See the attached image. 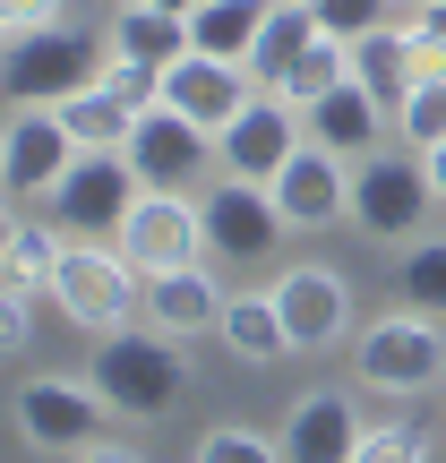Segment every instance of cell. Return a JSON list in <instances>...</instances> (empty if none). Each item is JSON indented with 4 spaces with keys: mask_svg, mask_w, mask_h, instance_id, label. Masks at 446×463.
Returning <instances> with one entry per match:
<instances>
[{
    "mask_svg": "<svg viewBox=\"0 0 446 463\" xmlns=\"http://www.w3.org/2000/svg\"><path fill=\"white\" fill-rule=\"evenodd\" d=\"M43 292H52V309H61L69 326H86V335H120V326L147 317V275H138L112 241H69Z\"/></svg>",
    "mask_w": 446,
    "mask_h": 463,
    "instance_id": "cell-4",
    "label": "cell"
},
{
    "mask_svg": "<svg viewBox=\"0 0 446 463\" xmlns=\"http://www.w3.org/2000/svg\"><path fill=\"white\" fill-rule=\"evenodd\" d=\"M430 206H438V181L413 146L403 155L378 146L369 164H352V232H369V241H421Z\"/></svg>",
    "mask_w": 446,
    "mask_h": 463,
    "instance_id": "cell-6",
    "label": "cell"
},
{
    "mask_svg": "<svg viewBox=\"0 0 446 463\" xmlns=\"http://www.w3.org/2000/svg\"><path fill=\"white\" fill-rule=\"evenodd\" d=\"M266 17H275V0H198V9H189V43L215 52V61H249Z\"/></svg>",
    "mask_w": 446,
    "mask_h": 463,
    "instance_id": "cell-23",
    "label": "cell"
},
{
    "mask_svg": "<svg viewBox=\"0 0 446 463\" xmlns=\"http://www.w3.org/2000/svg\"><path fill=\"white\" fill-rule=\"evenodd\" d=\"M78 137H69V120H61V103L52 112H9V137H0V189H9L17 206L26 198H52V189L78 172Z\"/></svg>",
    "mask_w": 446,
    "mask_h": 463,
    "instance_id": "cell-11",
    "label": "cell"
},
{
    "mask_svg": "<svg viewBox=\"0 0 446 463\" xmlns=\"http://www.w3.org/2000/svg\"><path fill=\"white\" fill-rule=\"evenodd\" d=\"M395 137L413 155H430L438 137H446V69H430V78L413 86V95H403V112H395Z\"/></svg>",
    "mask_w": 446,
    "mask_h": 463,
    "instance_id": "cell-28",
    "label": "cell"
},
{
    "mask_svg": "<svg viewBox=\"0 0 446 463\" xmlns=\"http://www.w3.org/2000/svg\"><path fill=\"white\" fill-rule=\"evenodd\" d=\"M386 9H395V0H309L318 34H335V43H361V34H378Z\"/></svg>",
    "mask_w": 446,
    "mask_h": 463,
    "instance_id": "cell-30",
    "label": "cell"
},
{
    "mask_svg": "<svg viewBox=\"0 0 446 463\" xmlns=\"http://www.w3.org/2000/svg\"><path fill=\"white\" fill-rule=\"evenodd\" d=\"M266 189H275V206H283V223H292V232L352 223V164H344V155H327L318 137H309V146H300Z\"/></svg>",
    "mask_w": 446,
    "mask_h": 463,
    "instance_id": "cell-16",
    "label": "cell"
},
{
    "mask_svg": "<svg viewBox=\"0 0 446 463\" xmlns=\"http://www.w3.org/2000/svg\"><path fill=\"white\" fill-rule=\"evenodd\" d=\"M9 420H17V438L43 447V455H86V447L112 438L120 412L103 403L95 378H52V369H34V378L9 386Z\"/></svg>",
    "mask_w": 446,
    "mask_h": 463,
    "instance_id": "cell-5",
    "label": "cell"
},
{
    "mask_svg": "<svg viewBox=\"0 0 446 463\" xmlns=\"http://www.w3.org/2000/svg\"><path fill=\"white\" fill-rule=\"evenodd\" d=\"M215 335H223L232 361H249V369H266V361H283V352H292V326H283L275 292H232V309H223Z\"/></svg>",
    "mask_w": 446,
    "mask_h": 463,
    "instance_id": "cell-21",
    "label": "cell"
},
{
    "mask_svg": "<svg viewBox=\"0 0 446 463\" xmlns=\"http://www.w3.org/2000/svg\"><path fill=\"white\" fill-rule=\"evenodd\" d=\"M275 438H283V463H352L361 438H369L361 395H352V386H318V395H300L292 412H283Z\"/></svg>",
    "mask_w": 446,
    "mask_h": 463,
    "instance_id": "cell-15",
    "label": "cell"
},
{
    "mask_svg": "<svg viewBox=\"0 0 446 463\" xmlns=\"http://www.w3.org/2000/svg\"><path fill=\"white\" fill-rule=\"evenodd\" d=\"M61 120H69V137H78L86 155H120L138 137V103L120 95V86H86V95H69Z\"/></svg>",
    "mask_w": 446,
    "mask_h": 463,
    "instance_id": "cell-22",
    "label": "cell"
},
{
    "mask_svg": "<svg viewBox=\"0 0 446 463\" xmlns=\"http://www.w3.org/2000/svg\"><path fill=\"white\" fill-rule=\"evenodd\" d=\"M198 215H206V258H232V266H258V258H275L283 249V206H275V189H258V181H215L198 198Z\"/></svg>",
    "mask_w": 446,
    "mask_h": 463,
    "instance_id": "cell-10",
    "label": "cell"
},
{
    "mask_svg": "<svg viewBox=\"0 0 446 463\" xmlns=\"http://www.w3.org/2000/svg\"><path fill=\"white\" fill-rule=\"evenodd\" d=\"M112 9H120V0H112Z\"/></svg>",
    "mask_w": 446,
    "mask_h": 463,
    "instance_id": "cell-38",
    "label": "cell"
},
{
    "mask_svg": "<svg viewBox=\"0 0 446 463\" xmlns=\"http://www.w3.org/2000/svg\"><path fill=\"white\" fill-rule=\"evenodd\" d=\"M120 155H129V172L147 189H189V181H206V164H215V137H206L189 112H172V103H147V112H138V137Z\"/></svg>",
    "mask_w": 446,
    "mask_h": 463,
    "instance_id": "cell-13",
    "label": "cell"
},
{
    "mask_svg": "<svg viewBox=\"0 0 446 463\" xmlns=\"http://www.w3.org/2000/svg\"><path fill=\"white\" fill-rule=\"evenodd\" d=\"M395 300L421 309V317H446V232L438 241H413L395 258Z\"/></svg>",
    "mask_w": 446,
    "mask_h": 463,
    "instance_id": "cell-26",
    "label": "cell"
},
{
    "mask_svg": "<svg viewBox=\"0 0 446 463\" xmlns=\"http://www.w3.org/2000/svg\"><path fill=\"white\" fill-rule=\"evenodd\" d=\"M112 249L138 275H181V266H206V215H198L189 189H138V206H129Z\"/></svg>",
    "mask_w": 446,
    "mask_h": 463,
    "instance_id": "cell-8",
    "label": "cell"
},
{
    "mask_svg": "<svg viewBox=\"0 0 446 463\" xmlns=\"http://www.w3.org/2000/svg\"><path fill=\"white\" fill-rule=\"evenodd\" d=\"M138 189L147 181L129 172V155H78V172L43 198V223L61 232V241H120Z\"/></svg>",
    "mask_w": 446,
    "mask_h": 463,
    "instance_id": "cell-7",
    "label": "cell"
},
{
    "mask_svg": "<svg viewBox=\"0 0 446 463\" xmlns=\"http://www.w3.org/2000/svg\"><path fill=\"white\" fill-rule=\"evenodd\" d=\"M112 69V34H78V26H43V34H9V61H0V86H9V112H52V103L103 86Z\"/></svg>",
    "mask_w": 446,
    "mask_h": 463,
    "instance_id": "cell-3",
    "label": "cell"
},
{
    "mask_svg": "<svg viewBox=\"0 0 446 463\" xmlns=\"http://www.w3.org/2000/svg\"><path fill=\"white\" fill-rule=\"evenodd\" d=\"M103 34H112V52H120V61H147V69H172V61L189 52V17L155 9V0H120Z\"/></svg>",
    "mask_w": 446,
    "mask_h": 463,
    "instance_id": "cell-20",
    "label": "cell"
},
{
    "mask_svg": "<svg viewBox=\"0 0 446 463\" xmlns=\"http://www.w3.org/2000/svg\"><path fill=\"white\" fill-rule=\"evenodd\" d=\"M352 463H430V430H421V420H378Z\"/></svg>",
    "mask_w": 446,
    "mask_h": 463,
    "instance_id": "cell-31",
    "label": "cell"
},
{
    "mask_svg": "<svg viewBox=\"0 0 446 463\" xmlns=\"http://www.w3.org/2000/svg\"><path fill=\"white\" fill-rule=\"evenodd\" d=\"M0 26L9 34H43V26H61V0H0Z\"/></svg>",
    "mask_w": 446,
    "mask_h": 463,
    "instance_id": "cell-34",
    "label": "cell"
},
{
    "mask_svg": "<svg viewBox=\"0 0 446 463\" xmlns=\"http://www.w3.org/2000/svg\"><path fill=\"white\" fill-rule=\"evenodd\" d=\"M275 309L292 326V352H335L352 344V283L335 266H283L275 275Z\"/></svg>",
    "mask_w": 446,
    "mask_h": 463,
    "instance_id": "cell-14",
    "label": "cell"
},
{
    "mask_svg": "<svg viewBox=\"0 0 446 463\" xmlns=\"http://www.w3.org/2000/svg\"><path fill=\"white\" fill-rule=\"evenodd\" d=\"M352 78L369 86V95L386 103V112H403V95L421 86V52H413V26H378L352 43Z\"/></svg>",
    "mask_w": 446,
    "mask_h": 463,
    "instance_id": "cell-19",
    "label": "cell"
},
{
    "mask_svg": "<svg viewBox=\"0 0 446 463\" xmlns=\"http://www.w3.org/2000/svg\"><path fill=\"white\" fill-rule=\"evenodd\" d=\"M61 232L52 223H34V215H9L0 223V275L9 283H52V266H61Z\"/></svg>",
    "mask_w": 446,
    "mask_h": 463,
    "instance_id": "cell-25",
    "label": "cell"
},
{
    "mask_svg": "<svg viewBox=\"0 0 446 463\" xmlns=\"http://www.w3.org/2000/svg\"><path fill=\"white\" fill-rule=\"evenodd\" d=\"M403 9H438V0H403Z\"/></svg>",
    "mask_w": 446,
    "mask_h": 463,
    "instance_id": "cell-37",
    "label": "cell"
},
{
    "mask_svg": "<svg viewBox=\"0 0 446 463\" xmlns=\"http://www.w3.org/2000/svg\"><path fill=\"white\" fill-rule=\"evenodd\" d=\"M86 378L103 386V403H112L120 420H172L189 395V344L164 326H120V335H95V361H86Z\"/></svg>",
    "mask_w": 446,
    "mask_h": 463,
    "instance_id": "cell-1",
    "label": "cell"
},
{
    "mask_svg": "<svg viewBox=\"0 0 446 463\" xmlns=\"http://www.w3.org/2000/svg\"><path fill=\"white\" fill-rule=\"evenodd\" d=\"M413 52H421V78H430V69H446V0L413 17Z\"/></svg>",
    "mask_w": 446,
    "mask_h": 463,
    "instance_id": "cell-33",
    "label": "cell"
},
{
    "mask_svg": "<svg viewBox=\"0 0 446 463\" xmlns=\"http://www.w3.org/2000/svg\"><path fill=\"white\" fill-rule=\"evenodd\" d=\"M344 78H352V43H335V34H318V43L300 52L292 69H283V86H275V95L309 112V103H318V95H335V86H344Z\"/></svg>",
    "mask_w": 446,
    "mask_h": 463,
    "instance_id": "cell-27",
    "label": "cell"
},
{
    "mask_svg": "<svg viewBox=\"0 0 446 463\" xmlns=\"http://www.w3.org/2000/svg\"><path fill=\"white\" fill-rule=\"evenodd\" d=\"M352 386H369V395H386V403H413V395H430V386H446V326L395 300L386 317H369V326L352 335Z\"/></svg>",
    "mask_w": 446,
    "mask_h": 463,
    "instance_id": "cell-2",
    "label": "cell"
},
{
    "mask_svg": "<svg viewBox=\"0 0 446 463\" xmlns=\"http://www.w3.org/2000/svg\"><path fill=\"white\" fill-rule=\"evenodd\" d=\"M300 120H309V137H318L327 155H344V164H369V155L386 146V120H395V112H386V103L369 95L361 78H344L335 95H318Z\"/></svg>",
    "mask_w": 446,
    "mask_h": 463,
    "instance_id": "cell-17",
    "label": "cell"
},
{
    "mask_svg": "<svg viewBox=\"0 0 446 463\" xmlns=\"http://www.w3.org/2000/svg\"><path fill=\"white\" fill-rule=\"evenodd\" d=\"M223 309H232V292L206 266H181V275H147V326H164V335H215L223 326Z\"/></svg>",
    "mask_w": 446,
    "mask_h": 463,
    "instance_id": "cell-18",
    "label": "cell"
},
{
    "mask_svg": "<svg viewBox=\"0 0 446 463\" xmlns=\"http://www.w3.org/2000/svg\"><path fill=\"white\" fill-rule=\"evenodd\" d=\"M26 335H34V283H9L0 292V344L26 352Z\"/></svg>",
    "mask_w": 446,
    "mask_h": 463,
    "instance_id": "cell-32",
    "label": "cell"
},
{
    "mask_svg": "<svg viewBox=\"0 0 446 463\" xmlns=\"http://www.w3.org/2000/svg\"><path fill=\"white\" fill-rule=\"evenodd\" d=\"M300 146H309L300 103H283V95H266V86H258V103H249V112L215 137V172H223V181H258V189H266Z\"/></svg>",
    "mask_w": 446,
    "mask_h": 463,
    "instance_id": "cell-9",
    "label": "cell"
},
{
    "mask_svg": "<svg viewBox=\"0 0 446 463\" xmlns=\"http://www.w3.org/2000/svg\"><path fill=\"white\" fill-rule=\"evenodd\" d=\"M309 43H318V17H309V0H275L266 34L249 43V78H258L266 95H275V86H283V69H292V61H300Z\"/></svg>",
    "mask_w": 446,
    "mask_h": 463,
    "instance_id": "cell-24",
    "label": "cell"
},
{
    "mask_svg": "<svg viewBox=\"0 0 446 463\" xmlns=\"http://www.w3.org/2000/svg\"><path fill=\"white\" fill-rule=\"evenodd\" d=\"M69 463H147V455H129V447H112V438H103V447H86V455H69Z\"/></svg>",
    "mask_w": 446,
    "mask_h": 463,
    "instance_id": "cell-35",
    "label": "cell"
},
{
    "mask_svg": "<svg viewBox=\"0 0 446 463\" xmlns=\"http://www.w3.org/2000/svg\"><path fill=\"white\" fill-rule=\"evenodd\" d=\"M189 463H283V438L223 420V430H206V438H198V455H189Z\"/></svg>",
    "mask_w": 446,
    "mask_h": 463,
    "instance_id": "cell-29",
    "label": "cell"
},
{
    "mask_svg": "<svg viewBox=\"0 0 446 463\" xmlns=\"http://www.w3.org/2000/svg\"><path fill=\"white\" fill-rule=\"evenodd\" d=\"M155 103H172V112H189L206 137H223L232 120L258 103V78H249V61H215V52L189 43L181 61L164 69V95H155Z\"/></svg>",
    "mask_w": 446,
    "mask_h": 463,
    "instance_id": "cell-12",
    "label": "cell"
},
{
    "mask_svg": "<svg viewBox=\"0 0 446 463\" xmlns=\"http://www.w3.org/2000/svg\"><path fill=\"white\" fill-rule=\"evenodd\" d=\"M421 164H430V181H438V198H446V137H438L430 155H421Z\"/></svg>",
    "mask_w": 446,
    "mask_h": 463,
    "instance_id": "cell-36",
    "label": "cell"
}]
</instances>
